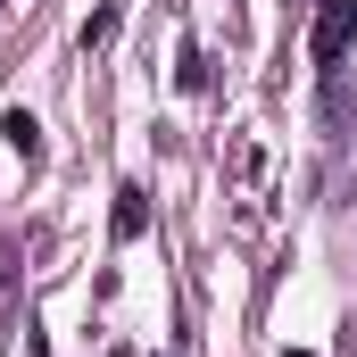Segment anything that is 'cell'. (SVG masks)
<instances>
[{
  "label": "cell",
  "mask_w": 357,
  "mask_h": 357,
  "mask_svg": "<svg viewBox=\"0 0 357 357\" xmlns=\"http://www.w3.org/2000/svg\"><path fill=\"white\" fill-rule=\"evenodd\" d=\"M357 42V0H316V25H307V59L316 67H341Z\"/></svg>",
  "instance_id": "1"
},
{
  "label": "cell",
  "mask_w": 357,
  "mask_h": 357,
  "mask_svg": "<svg viewBox=\"0 0 357 357\" xmlns=\"http://www.w3.org/2000/svg\"><path fill=\"white\" fill-rule=\"evenodd\" d=\"M108 225H116V241H142V233H150V191H142V183H116Z\"/></svg>",
  "instance_id": "2"
},
{
  "label": "cell",
  "mask_w": 357,
  "mask_h": 357,
  "mask_svg": "<svg viewBox=\"0 0 357 357\" xmlns=\"http://www.w3.org/2000/svg\"><path fill=\"white\" fill-rule=\"evenodd\" d=\"M0 133H8V150H17V158H25V167H33V158H42V125H33V116H25V108H8V116H0Z\"/></svg>",
  "instance_id": "3"
},
{
  "label": "cell",
  "mask_w": 357,
  "mask_h": 357,
  "mask_svg": "<svg viewBox=\"0 0 357 357\" xmlns=\"http://www.w3.org/2000/svg\"><path fill=\"white\" fill-rule=\"evenodd\" d=\"M175 84H183V91H208V59H199V42H183V59H175Z\"/></svg>",
  "instance_id": "4"
},
{
  "label": "cell",
  "mask_w": 357,
  "mask_h": 357,
  "mask_svg": "<svg viewBox=\"0 0 357 357\" xmlns=\"http://www.w3.org/2000/svg\"><path fill=\"white\" fill-rule=\"evenodd\" d=\"M116 42V8H91L84 17V50H108Z\"/></svg>",
  "instance_id": "5"
},
{
  "label": "cell",
  "mask_w": 357,
  "mask_h": 357,
  "mask_svg": "<svg viewBox=\"0 0 357 357\" xmlns=\"http://www.w3.org/2000/svg\"><path fill=\"white\" fill-rule=\"evenodd\" d=\"M282 357H307V349H282Z\"/></svg>",
  "instance_id": "6"
}]
</instances>
